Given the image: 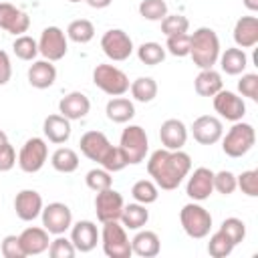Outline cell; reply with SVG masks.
<instances>
[{"label":"cell","instance_id":"74e56055","mask_svg":"<svg viewBox=\"0 0 258 258\" xmlns=\"http://www.w3.org/2000/svg\"><path fill=\"white\" fill-rule=\"evenodd\" d=\"M12 50L20 60H34L38 54V42L28 34H20L12 44Z\"/></svg>","mask_w":258,"mask_h":258},{"label":"cell","instance_id":"bcb514c9","mask_svg":"<svg viewBox=\"0 0 258 258\" xmlns=\"http://www.w3.org/2000/svg\"><path fill=\"white\" fill-rule=\"evenodd\" d=\"M214 189L222 196H230L236 189V175L228 169H222L218 173H214Z\"/></svg>","mask_w":258,"mask_h":258},{"label":"cell","instance_id":"8d00e7d4","mask_svg":"<svg viewBox=\"0 0 258 258\" xmlns=\"http://www.w3.org/2000/svg\"><path fill=\"white\" fill-rule=\"evenodd\" d=\"M99 163H101V167H103V169H107L109 173L121 171V169H125V167L129 165V161H127V157H125V153H123V149H121L119 145H117V147H115V145H111Z\"/></svg>","mask_w":258,"mask_h":258},{"label":"cell","instance_id":"b9f144b4","mask_svg":"<svg viewBox=\"0 0 258 258\" xmlns=\"http://www.w3.org/2000/svg\"><path fill=\"white\" fill-rule=\"evenodd\" d=\"M220 230L234 242V246L240 244V242L246 238V224H244L240 218H226V220L222 222Z\"/></svg>","mask_w":258,"mask_h":258},{"label":"cell","instance_id":"44dd1931","mask_svg":"<svg viewBox=\"0 0 258 258\" xmlns=\"http://www.w3.org/2000/svg\"><path fill=\"white\" fill-rule=\"evenodd\" d=\"M159 139L165 149H181L187 141V127L179 119H165L159 127Z\"/></svg>","mask_w":258,"mask_h":258},{"label":"cell","instance_id":"ab89813d","mask_svg":"<svg viewBox=\"0 0 258 258\" xmlns=\"http://www.w3.org/2000/svg\"><path fill=\"white\" fill-rule=\"evenodd\" d=\"M85 183H87V187L93 189V191H103V189H107V187L113 185V177H111V173H109L107 169L95 167V169L87 171Z\"/></svg>","mask_w":258,"mask_h":258},{"label":"cell","instance_id":"ac0fdd59","mask_svg":"<svg viewBox=\"0 0 258 258\" xmlns=\"http://www.w3.org/2000/svg\"><path fill=\"white\" fill-rule=\"evenodd\" d=\"M99 230L91 220H79L75 226H71V242L77 248V252H91L99 242Z\"/></svg>","mask_w":258,"mask_h":258},{"label":"cell","instance_id":"f35d334b","mask_svg":"<svg viewBox=\"0 0 258 258\" xmlns=\"http://www.w3.org/2000/svg\"><path fill=\"white\" fill-rule=\"evenodd\" d=\"M139 14L145 20L161 22L167 14V4H165V0H143L139 4Z\"/></svg>","mask_w":258,"mask_h":258},{"label":"cell","instance_id":"83f0119b","mask_svg":"<svg viewBox=\"0 0 258 258\" xmlns=\"http://www.w3.org/2000/svg\"><path fill=\"white\" fill-rule=\"evenodd\" d=\"M218 60H220V67L226 75H242L248 67V56H246L244 48H238V46L226 48Z\"/></svg>","mask_w":258,"mask_h":258},{"label":"cell","instance_id":"f907efd6","mask_svg":"<svg viewBox=\"0 0 258 258\" xmlns=\"http://www.w3.org/2000/svg\"><path fill=\"white\" fill-rule=\"evenodd\" d=\"M12 77V64H10V56L6 50L0 48V87L6 85Z\"/></svg>","mask_w":258,"mask_h":258},{"label":"cell","instance_id":"7bdbcfd3","mask_svg":"<svg viewBox=\"0 0 258 258\" xmlns=\"http://www.w3.org/2000/svg\"><path fill=\"white\" fill-rule=\"evenodd\" d=\"M236 187H240L242 194L256 198L258 196V169H248L236 175Z\"/></svg>","mask_w":258,"mask_h":258},{"label":"cell","instance_id":"60d3db41","mask_svg":"<svg viewBox=\"0 0 258 258\" xmlns=\"http://www.w3.org/2000/svg\"><path fill=\"white\" fill-rule=\"evenodd\" d=\"M187 30H189V20L183 14H165V18L161 20V32L165 36L181 34Z\"/></svg>","mask_w":258,"mask_h":258},{"label":"cell","instance_id":"5bb4252c","mask_svg":"<svg viewBox=\"0 0 258 258\" xmlns=\"http://www.w3.org/2000/svg\"><path fill=\"white\" fill-rule=\"evenodd\" d=\"M191 135L202 145H214L224 135V125L214 115H202L191 123Z\"/></svg>","mask_w":258,"mask_h":258},{"label":"cell","instance_id":"f5cc1de1","mask_svg":"<svg viewBox=\"0 0 258 258\" xmlns=\"http://www.w3.org/2000/svg\"><path fill=\"white\" fill-rule=\"evenodd\" d=\"M244 6H246L250 12H256V10H258V0H244Z\"/></svg>","mask_w":258,"mask_h":258},{"label":"cell","instance_id":"e575fe53","mask_svg":"<svg viewBox=\"0 0 258 258\" xmlns=\"http://www.w3.org/2000/svg\"><path fill=\"white\" fill-rule=\"evenodd\" d=\"M232 250H234V242H232L222 230H218L216 234L210 236L208 254H210L212 258H226V256L232 254Z\"/></svg>","mask_w":258,"mask_h":258},{"label":"cell","instance_id":"f1b7e54d","mask_svg":"<svg viewBox=\"0 0 258 258\" xmlns=\"http://www.w3.org/2000/svg\"><path fill=\"white\" fill-rule=\"evenodd\" d=\"M107 119L113 123H129L135 117V105L125 97H113L105 107Z\"/></svg>","mask_w":258,"mask_h":258},{"label":"cell","instance_id":"816d5d0a","mask_svg":"<svg viewBox=\"0 0 258 258\" xmlns=\"http://www.w3.org/2000/svg\"><path fill=\"white\" fill-rule=\"evenodd\" d=\"M85 2H87L91 8H107L113 0H85Z\"/></svg>","mask_w":258,"mask_h":258},{"label":"cell","instance_id":"ba28073f","mask_svg":"<svg viewBox=\"0 0 258 258\" xmlns=\"http://www.w3.org/2000/svg\"><path fill=\"white\" fill-rule=\"evenodd\" d=\"M46 157H48L46 141L42 137H30L20 147V153H18V159L16 161H18V165H20L22 171L36 173L46 163Z\"/></svg>","mask_w":258,"mask_h":258},{"label":"cell","instance_id":"d6a6232c","mask_svg":"<svg viewBox=\"0 0 258 258\" xmlns=\"http://www.w3.org/2000/svg\"><path fill=\"white\" fill-rule=\"evenodd\" d=\"M129 89H131L133 99L139 101V103H151L157 97V83L151 77H139V79H135L129 85Z\"/></svg>","mask_w":258,"mask_h":258},{"label":"cell","instance_id":"db71d44e","mask_svg":"<svg viewBox=\"0 0 258 258\" xmlns=\"http://www.w3.org/2000/svg\"><path fill=\"white\" fill-rule=\"evenodd\" d=\"M6 141H8V137H6V133L0 129V145H2V143H6Z\"/></svg>","mask_w":258,"mask_h":258},{"label":"cell","instance_id":"8fae6325","mask_svg":"<svg viewBox=\"0 0 258 258\" xmlns=\"http://www.w3.org/2000/svg\"><path fill=\"white\" fill-rule=\"evenodd\" d=\"M69 50V42H67V34L58 28V26H46L38 38V52L54 62V60H60Z\"/></svg>","mask_w":258,"mask_h":258},{"label":"cell","instance_id":"4fadbf2b","mask_svg":"<svg viewBox=\"0 0 258 258\" xmlns=\"http://www.w3.org/2000/svg\"><path fill=\"white\" fill-rule=\"evenodd\" d=\"M212 99H214L216 113H220V117H224L228 121H242V117L246 115V103L242 101V97H238L232 91L222 89Z\"/></svg>","mask_w":258,"mask_h":258},{"label":"cell","instance_id":"681fc988","mask_svg":"<svg viewBox=\"0 0 258 258\" xmlns=\"http://www.w3.org/2000/svg\"><path fill=\"white\" fill-rule=\"evenodd\" d=\"M14 165H16V151L6 141L0 145V171H10Z\"/></svg>","mask_w":258,"mask_h":258},{"label":"cell","instance_id":"c3c4849f","mask_svg":"<svg viewBox=\"0 0 258 258\" xmlns=\"http://www.w3.org/2000/svg\"><path fill=\"white\" fill-rule=\"evenodd\" d=\"M0 250H2L4 258H24V250L20 246V238L14 236V234L4 236V240L0 244Z\"/></svg>","mask_w":258,"mask_h":258},{"label":"cell","instance_id":"7dc6e473","mask_svg":"<svg viewBox=\"0 0 258 258\" xmlns=\"http://www.w3.org/2000/svg\"><path fill=\"white\" fill-rule=\"evenodd\" d=\"M238 91L250 101H258V75L256 73L242 75V79L238 81Z\"/></svg>","mask_w":258,"mask_h":258},{"label":"cell","instance_id":"603a6c76","mask_svg":"<svg viewBox=\"0 0 258 258\" xmlns=\"http://www.w3.org/2000/svg\"><path fill=\"white\" fill-rule=\"evenodd\" d=\"M234 42L238 48H252L258 42V18L242 16L234 26Z\"/></svg>","mask_w":258,"mask_h":258},{"label":"cell","instance_id":"7a4b0ae2","mask_svg":"<svg viewBox=\"0 0 258 258\" xmlns=\"http://www.w3.org/2000/svg\"><path fill=\"white\" fill-rule=\"evenodd\" d=\"M189 56L200 71L202 69H214V64L220 58L218 34L208 26H202L194 34H189Z\"/></svg>","mask_w":258,"mask_h":258},{"label":"cell","instance_id":"3957f363","mask_svg":"<svg viewBox=\"0 0 258 258\" xmlns=\"http://www.w3.org/2000/svg\"><path fill=\"white\" fill-rule=\"evenodd\" d=\"M99 238L103 244V252L109 258H129L133 254L131 240L127 238V228L119 224V220L103 222V230Z\"/></svg>","mask_w":258,"mask_h":258},{"label":"cell","instance_id":"30bf717a","mask_svg":"<svg viewBox=\"0 0 258 258\" xmlns=\"http://www.w3.org/2000/svg\"><path fill=\"white\" fill-rule=\"evenodd\" d=\"M40 216H42V228L54 236L64 234L73 226V212L62 202H52V204L44 206Z\"/></svg>","mask_w":258,"mask_h":258},{"label":"cell","instance_id":"9a60e30c","mask_svg":"<svg viewBox=\"0 0 258 258\" xmlns=\"http://www.w3.org/2000/svg\"><path fill=\"white\" fill-rule=\"evenodd\" d=\"M214 191V171L208 167H198L194 169V173L187 179L185 185V194L194 200V202H204L212 196Z\"/></svg>","mask_w":258,"mask_h":258},{"label":"cell","instance_id":"f546056e","mask_svg":"<svg viewBox=\"0 0 258 258\" xmlns=\"http://www.w3.org/2000/svg\"><path fill=\"white\" fill-rule=\"evenodd\" d=\"M149 220V212L143 204L135 202V204H127L123 206V212H121V218L119 222L127 228V230H141Z\"/></svg>","mask_w":258,"mask_h":258},{"label":"cell","instance_id":"4dcf8cb0","mask_svg":"<svg viewBox=\"0 0 258 258\" xmlns=\"http://www.w3.org/2000/svg\"><path fill=\"white\" fill-rule=\"evenodd\" d=\"M50 163H52V167H54L56 171H60V173H73V171H77V167H79V155H77V151L71 149V147H58V149L50 155Z\"/></svg>","mask_w":258,"mask_h":258},{"label":"cell","instance_id":"6da1fadb","mask_svg":"<svg viewBox=\"0 0 258 258\" xmlns=\"http://www.w3.org/2000/svg\"><path fill=\"white\" fill-rule=\"evenodd\" d=\"M191 169V157L181 149H157L151 153L147 161V171L153 177L155 185L171 191L175 189L183 177H187Z\"/></svg>","mask_w":258,"mask_h":258},{"label":"cell","instance_id":"2e32d148","mask_svg":"<svg viewBox=\"0 0 258 258\" xmlns=\"http://www.w3.org/2000/svg\"><path fill=\"white\" fill-rule=\"evenodd\" d=\"M42 196L36 189H22L14 198V212L22 222H32L42 212Z\"/></svg>","mask_w":258,"mask_h":258},{"label":"cell","instance_id":"d590c367","mask_svg":"<svg viewBox=\"0 0 258 258\" xmlns=\"http://www.w3.org/2000/svg\"><path fill=\"white\" fill-rule=\"evenodd\" d=\"M137 56L143 64L147 67H155L159 62H163L165 58V48L159 44V42H143L139 48H137Z\"/></svg>","mask_w":258,"mask_h":258},{"label":"cell","instance_id":"5b68a950","mask_svg":"<svg viewBox=\"0 0 258 258\" xmlns=\"http://www.w3.org/2000/svg\"><path fill=\"white\" fill-rule=\"evenodd\" d=\"M179 222H181V228L183 232L189 236V238H196V240H202L210 234L212 230V214L196 204V202H189L181 208L179 212Z\"/></svg>","mask_w":258,"mask_h":258},{"label":"cell","instance_id":"7c38bea8","mask_svg":"<svg viewBox=\"0 0 258 258\" xmlns=\"http://www.w3.org/2000/svg\"><path fill=\"white\" fill-rule=\"evenodd\" d=\"M123 196L119 191H115L113 187H107L103 191H97L95 198V212H97V220L103 222H111V220H119L121 212H123Z\"/></svg>","mask_w":258,"mask_h":258},{"label":"cell","instance_id":"d4e9b609","mask_svg":"<svg viewBox=\"0 0 258 258\" xmlns=\"http://www.w3.org/2000/svg\"><path fill=\"white\" fill-rule=\"evenodd\" d=\"M161 250L159 236L151 230H139L131 240V252L141 258H153Z\"/></svg>","mask_w":258,"mask_h":258},{"label":"cell","instance_id":"52a82bcc","mask_svg":"<svg viewBox=\"0 0 258 258\" xmlns=\"http://www.w3.org/2000/svg\"><path fill=\"white\" fill-rule=\"evenodd\" d=\"M119 147L123 149L129 165H137L145 159L147 155V149H149V139H147V133L143 127L139 125H129L123 129L121 133V141H119Z\"/></svg>","mask_w":258,"mask_h":258},{"label":"cell","instance_id":"ee69618b","mask_svg":"<svg viewBox=\"0 0 258 258\" xmlns=\"http://www.w3.org/2000/svg\"><path fill=\"white\" fill-rule=\"evenodd\" d=\"M165 48L173 56H189V34L187 32H181V34L167 36Z\"/></svg>","mask_w":258,"mask_h":258},{"label":"cell","instance_id":"e0dca14e","mask_svg":"<svg viewBox=\"0 0 258 258\" xmlns=\"http://www.w3.org/2000/svg\"><path fill=\"white\" fill-rule=\"evenodd\" d=\"M30 26V18L26 12H22L20 8L8 4V2H0V28L14 34V36H20L28 30Z\"/></svg>","mask_w":258,"mask_h":258},{"label":"cell","instance_id":"836d02e7","mask_svg":"<svg viewBox=\"0 0 258 258\" xmlns=\"http://www.w3.org/2000/svg\"><path fill=\"white\" fill-rule=\"evenodd\" d=\"M131 196H133L135 202L147 206V204H153V202L157 200V196H159V187L155 185L153 179H139V181L133 183V187H131Z\"/></svg>","mask_w":258,"mask_h":258},{"label":"cell","instance_id":"f6af8a7d","mask_svg":"<svg viewBox=\"0 0 258 258\" xmlns=\"http://www.w3.org/2000/svg\"><path fill=\"white\" fill-rule=\"evenodd\" d=\"M48 254L52 258H73L77 254V248L73 246L71 240H67V238H62V234H58L54 240H50Z\"/></svg>","mask_w":258,"mask_h":258},{"label":"cell","instance_id":"484cf974","mask_svg":"<svg viewBox=\"0 0 258 258\" xmlns=\"http://www.w3.org/2000/svg\"><path fill=\"white\" fill-rule=\"evenodd\" d=\"M42 131H44V135H46V139H48L50 143L60 145V143L69 141L73 129H71V121L58 113V115H48V117L44 119Z\"/></svg>","mask_w":258,"mask_h":258},{"label":"cell","instance_id":"11a10c76","mask_svg":"<svg viewBox=\"0 0 258 258\" xmlns=\"http://www.w3.org/2000/svg\"><path fill=\"white\" fill-rule=\"evenodd\" d=\"M69 2H81V0H69Z\"/></svg>","mask_w":258,"mask_h":258},{"label":"cell","instance_id":"d6986e66","mask_svg":"<svg viewBox=\"0 0 258 258\" xmlns=\"http://www.w3.org/2000/svg\"><path fill=\"white\" fill-rule=\"evenodd\" d=\"M89 111H91V101L85 93L73 91V93H69L67 97H62L58 101V113L62 117H67L69 121L83 119V117L89 115Z\"/></svg>","mask_w":258,"mask_h":258},{"label":"cell","instance_id":"4316f807","mask_svg":"<svg viewBox=\"0 0 258 258\" xmlns=\"http://www.w3.org/2000/svg\"><path fill=\"white\" fill-rule=\"evenodd\" d=\"M224 81H222V75L214 69H202L200 75L196 77L194 81V89L200 97H214L218 91H222L224 87Z\"/></svg>","mask_w":258,"mask_h":258},{"label":"cell","instance_id":"277c9868","mask_svg":"<svg viewBox=\"0 0 258 258\" xmlns=\"http://www.w3.org/2000/svg\"><path fill=\"white\" fill-rule=\"evenodd\" d=\"M256 143V131L250 123L234 121L232 129L222 135V151L228 157H242L246 155Z\"/></svg>","mask_w":258,"mask_h":258},{"label":"cell","instance_id":"8992f818","mask_svg":"<svg viewBox=\"0 0 258 258\" xmlns=\"http://www.w3.org/2000/svg\"><path fill=\"white\" fill-rule=\"evenodd\" d=\"M93 83H95V87H99L103 93H107L111 97L125 95L131 85L127 75L113 64H97L93 71Z\"/></svg>","mask_w":258,"mask_h":258},{"label":"cell","instance_id":"cb8c5ba5","mask_svg":"<svg viewBox=\"0 0 258 258\" xmlns=\"http://www.w3.org/2000/svg\"><path fill=\"white\" fill-rule=\"evenodd\" d=\"M56 81V69L50 60H34L28 67V83L34 89H48Z\"/></svg>","mask_w":258,"mask_h":258},{"label":"cell","instance_id":"7402d4cb","mask_svg":"<svg viewBox=\"0 0 258 258\" xmlns=\"http://www.w3.org/2000/svg\"><path fill=\"white\" fill-rule=\"evenodd\" d=\"M79 147H81V153L87 159L99 163L103 159V155L107 153V149L111 147V143H109V139L103 131H87V133H83V137L79 141Z\"/></svg>","mask_w":258,"mask_h":258},{"label":"cell","instance_id":"ffe728a7","mask_svg":"<svg viewBox=\"0 0 258 258\" xmlns=\"http://www.w3.org/2000/svg\"><path fill=\"white\" fill-rule=\"evenodd\" d=\"M18 238H20V246L24 250V256H38V254L46 252L50 246L48 232L44 228H38V226L24 228Z\"/></svg>","mask_w":258,"mask_h":258},{"label":"cell","instance_id":"9c48e42d","mask_svg":"<svg viewBox=\"0 0 258 258\" xmlns=\"http://www.w3.org/2000/svg\"><path fill=\"white\" fill-rule=\"evenodd\" d=\"M101 48L103 52L115 60V62H121V60H127L133 52V40L131 36L121 30V28H111L107 30L103 36H101Z\"/></svg>","mask_w":258,"mask_h":258},{"label":"cell","instance_id":"1f68e13d","mask_svg":"<svg viewBox=\"0 0 258 258\" xmlns=\"http://www.w3.org/2000/svg\"><path fill=\"white\" fill-rule=\"evenodd\" d=\"M95 36V26L87 18H77L67 26V38H71L77 44H87Z\"/></svg>","mask_w":258,"mask_h":258}]
</instances>
